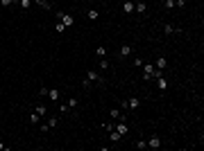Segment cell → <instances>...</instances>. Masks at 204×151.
Returning a JSON list of instances; mask_svg holds the SVG:
<instances>
[{"label":"cell","mask_w":204,"mask_h":151,"mask_svg":"<svg viewBox=\"0 0 204 151\" xmlns=\"http://www.w3.org/2000/svg\"><path fill=\"white\" fill-rule=\"evenodd\" d=\"M55 18H57L59 23H64L66 27L73 25V16H68V14H64V11H55Z\"/></svg>","instance_id":"1"},{"label":"cell","mask_w":204,"mask_h":151,"mask_svg":"<svg viewBox=\"0 0 204 151\" xmlns=\"http://www.w3.org/2000/svg\"><path fill=\"white\" fill-rule=\"evenodd\" d=\"M138 106H141V99H138V97H132V99L123 101V108H138Z\"/></svg>","instance_id":"2"},{"label":"cell","mask_w":204,"mask_h":151,"mask_svg":"<svg viewBox=\"0 0 204 151\" xmlns=\"http://www.w3.org/2000/svg\"><path fill=\"white\" fill-rule=\"evenodd\" d=\"M113 131H118L120 135H127V133H129V129H127V124H125V120H120L118 124H113Z\"/></svg>","instance_id":"3"},{"label":"cell","mask_w":204,"mask_h":151,"mask_svg":"<svg viewBox=\"0 0 204 151\" xmlns=\"http://www.w3.org/2000/svg\"><path fill=\"white\" fill-rule=\"evenodd\" d=\"M152 72H154V66H152V63H145V68H143V79H145V81L152 79Z\"/></svg>","instance_id":"4"},{"label":"cell","mask_w":204,"mask_h":151,"mask_svg":"<svg viewBox=\"0 0 204 151\" xmlns=\"http://www.w3.org/2000/svg\"><path fill=\"white\" fill-rule=\"evenodd\" d=\"M147 147H150V149H159V147H161V138H159V135H152V138L147 140Z\"/></svg>","instance_id":"5"},{"label":"cell","mask_w":204,"mask_h":151,"mask_svg":"<svg viewBox=\"0 0 204 151\" xmlns=\"http://www.w3.org/2000/svg\"><path fill=\"white\" fill-rule=\"evenodd\" d=\"M86 79H89V81H100V84H104V79H102L98 72H93V70H91V72H86Z\"/></svg>","instance_id":"6"},{"label":"cell","mask_w":204,"mask_h":151,"mask_svg":"<svg viewBox=\"0 0 204 151\" xmlns=\"http://www.w3.org/2000/svg\"><path fill=\"white\" fill-rule=\"evenodd\" d=\"M166 66H168V61H166V57H159V59H157V63H154V68H157V70H163Z\"/></svg>","instance_id":"7"},{"label":"cell","mask_w":204,"mask_h":151,"mask_svg":"<svg viewBox=\"0 0 204 151\" xmlns=\"http://www.w3.org/2000/svg\"><path fill=\"white\" fill-rule=\"evenodd\" d=\"M163 32H166V34H175V32H181V29L175 27V25H170V23H166V25H163Z\"/></svg>","instance_id":"8"},{"label":"cell","mask_w":204,"mask_h":151,"mask_svg":"<svg viewBox=\"0 0 204 151\" xmlns=\"http://www.w3.org/2000/svg\"><path fill=\"white\" fill-rule=\"evenodd\" d=\"M123 11H125V14H134V2H132V0H127V2L123 5Z\"/></svg>","instance_id":"9"},{"label":"cell","mask_w":204,"mask_h":151,"mask_svg":"<svg viewBox=\"0 0 204 151\" xmlns=\"http://www.w3.org/2000/svg\"><path fill=\"white\" fill-rule=\"evenodd\" d=\"M134 11L136 14H145V2H134Z\"/></svg>","instance_id":"10"},{"label":"cell","mask_w":204,"mask_h":151,"mask_svg":"<svg viewBox=\"0 0 204 151\" xmlns=\"http://www.w3.org/2000/svg\"><path fill=\"white\" fill-rule=\"evenodd\" d=\"M120 138H123V135H120L118 131H109V140H111V142H118Z\"/></svg>","instance_id":"11"},{"label":"cell","mask_w":204,"mask_h":151,"mask_svg":"<svg viewBox=\"0 0 204 151\" xmlns=\"http://www.w3.org/2000/svg\"><path fill=\"white\" fill-rule=\"evenodd\" d=\"M109 115H111V117H116V120H125V117H123V113H120L118 108H111V110H109Z\"/></svg>","instance_id":"12"},{"label":"cell","mask_w":204,"mask_h":151,"mask_svg":"<svg viewBox=\"0 0 204 151\" xmlns=\"http://www.w3.org/2000/svg\"><path fill=\"white\" fill-rule=\"evenodd\" d=\"M129 54H132V48H129V45H123V48H120V57H129Z\"/></svg>","instance_id":"13"},{"label":"cell","mask_w":204,"mask_h":151,"mask_svg":"<svg viewBox=\"0 0 204 151\" xmlns=\"http://www.w3.org/2000/svg\"><path fill=\"white\" fill-rule=\"evenodd\" d=\"M95 54H98L100 59H104V54H107V48H104V45H98V50H95Z\"/></svg>","instance_id":"14"},{"label":"cell","mask_w":204,"mask_h":151,"mask_svg":"<svg viewBox=\"0 0 204 151\" xmlns=\"http://www.w3.org/2000/svg\"><path fill=\"white\" fill-rule=\"evenodd\" d=\"M89 18H91V20H98V18H100V11H98V9H91V11H89Z\"/></svg>","instance_id":"15"},{"label":"cell","mask_w":204,"mask_h":151,"mask_svg":"<svg viewBox=\"0 0 204 151\" xmlns=\"http://www.w3.org/2000/svg\"><path fill=\"white\" fill-rule=\"evenodd\" d=\"M157 84H159V88H161V90H166V88H168V81H166L163 77H159V79H157Z\"/></svg>","instance_id":"16"},{"label":"cell","mask_w":204,"mask_h":151,"mask_svg":"<svg viewBox=\"0 0 204 151\" xmlns=\"http://www.w3.org/2000/svg\"><path fill=\"white\" fill-rule=\"evenodd\" d=\"M30 122H32V124H39V122H41V115H39V113H32V115H30Z\"/></svg>","instance_id":"17"},{"label":"cell","mask_w":204,"mask_h":151,"mask_svg":"<svg viewBox=\"0 0 204 151\" xmlns=\"http://www.w3.org/2000/svg\"><path fill=\"white\" fill-rule=\"evenodd\" d=\"M48 97H50L52 101H57L59 99V90H48Z\"/></svg>","instance_id":"18"},{"label":"cell","mask_w":204,"mask_h":151,"mask_svg":"<svg viewBox=\"0 0 204 151\" xmlns=\"http://www.w3.org/2000/svg\"><path fill=\"white\" fill-rule=\"evenodd\" d=\"M18 5H21L23 9H30L32 7V0H18Z\"/></svg>","instance_id":"19"},{"label":"cell","mask_w":204,"mask_h":151,"mask_svg":"<svg viewBox=\"0 0 204 151\" xmlns=\"http://www.w3.org/2000/svg\"><path fill=\"white\" fill-rule=\"evenodd\" d=\"M36 113H39V115H45V113H48V108H45V106H43V104H39V106H36Z\"/></svg>","instance_id":"20"},{"label":"cell","mask_w":204,"mask_h":151,"mask_svg":"<svg viewBox=\"0 0 204 151\" xmlns=\"http://www.w3.org/2000/svg\"><path fill=\"white\" fill-rule=\"evenodd\" d=\"M36 5L43 7V9H50V2H48V0H36Z\"/></svg>","instance_id":"21"},{"label":"cell","mask_w":204,"mask_h":151,"mask_svg":"<svg viewBox=\"0 0 204 151\" xmlns=\"http://www.w3.org/2000/svg\"><path fill=\"white\" fill-rule=\"evenodd\" d=\"M163 7H166V9H172V7H175V0H163Z\"/></svg>","instance_id":"22"},{"label":"cell","mask_w":204,"mask_h":151,"mask_svg":"<svg viewBox=\"0 0 204 151\" xmlns=\"http://www.w3.org/2000/svg\"><path fill=\"white\" fill-rule=\"evenodd\" d=\"M55 29H57V32H64V29H66V25H64V23H59V20H57V23H55Z\"/></svg>","instance_id":"23"},{"label":"cell","mask_w":204,"mask_h":151,"mask_svg":"<svg viewBox=\"0 0 204 151\" xmlns=\"http://www.w3.org/2000/svg\"><path fill=\"white\" fill-rule=\"evenodd\" d=\"M57 124H59V122H57V117H50V120H48V126H50V129H55Z\"/></svg>","instance_id":"24"},{"label":"cell","mask_w":204,"mask_h":151,"mask_svg":"<svg viewBox=\"0 0 204 151\" xmlns=\"http://www.w3.org/2000/svg\"><path fill=\"white\" fill-rule=\"evenodd\" d=\"M14 2H18V0H0L2 7H9V5H14Z\"/></svg>","instance_id":"25"},{"label":"cell","mask_w":204,"mask_h":151,"mask_svg":"<svg viewBox=\"0 0 204 151\" xmlns=\"http://www.w3.org/2000/svg\"><path fill=\"white\" fill-rule=\"evenodd\" d=\"M145 147H147V142H145V140H138V142H136V149H145Z\"/></svg>","instance_id":"26"},{"label":"cell","mask_w":204,"mask_h":151,"mask_svg":"<svg viewBox=\"0 0 204 151\" xmlns=\"http://www.w3.org/2000/svg\"><path fill=\"white\" fill-rule=\"evenodd\" d=\"M100 68H102V70H107V68H109V61H107V59H100Z\"/></svg>","instance_id":"27"},{"label":"cell","mask_w":204,"mask_h":151,"mask_svg":"<svg viewBox=\"0 0 204 151\" xmlns=\"http://www.w3.org/2000/svg\"><path fill=\"white\" fill-rule=\"evenodd\" d=\"M68 106H70V108H75V106H77V99H75V97H70V99H68Z\"/></svg>","instance_id":"28"},{"label":"cell","mask_w":204,"mask_h":151,"mask_svg":"<svg viewBox=\"0 0 204 151\" xmlns=\"http://www.w3.org/2000/svg\"><path fill=\"white\" fill-rule=\"evenodd\" d=\"M134 66L141 68V66H143V59H141V57H136V59H134Z\"/></svg>","instance_id":"29"},{"label":"cell","mask_w":204,"mask_h":151,"mask_svg":"<svg viewBox=\"0 0 204 151\" xmlns=\"http://www.w3.org/2000/svg\"><path fill=\"white\" fill-rule=\"evenodd\" d=\"M59 110H61V113H68V110H70V106H68V104H61Z\"/></svg>","instance_id":"30"},{"label":"cell","mask_w":204,"mask_h":151,"mask_svg":"<svg viewBox=\"0 0 204 151\" xmlns=\"http://www.w3.org/2000/svg\"><path fill=\"white\" fill-rule=\"evenodd\" d=\"M39 129H41L43 133H48V131H50V126H48V122H45V124H41V126H39Z\"/></svg>","instance_id":"31"},{"label":"cell","mask_w":204,"mask_h":151,"mask_svg":"<svg viewBox=\"0 0 204 151\" xmlns=\"http://www.w3.org/2000/svg\"><path fill=\"white\" fill-rule=\"evenodd\" d=\"M5 149H7V147H5V144H2V142H0V151H5Z\"/></svg>","instance_id":"32"},{"label":"cell","mask_w":204,"mask_h":151,"mask_svg":"<svg viewBox=\"0 0 204 151\" xmlns=\"http://www.w3.org/2000/svg\"><path fill=\"white\" fill-rule=\"evenodd\" d=\"M132 2H134V0H132Z\"/></svg>","instance_id":"33"}]
</instances>
